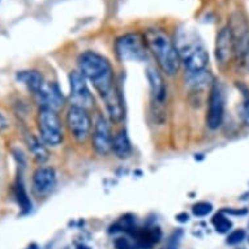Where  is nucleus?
<instances>
[{"label":"nucleus","instance_id":"obj_1","mask_svg":"<svg viewBox=\"0 0 249 249\" xmlns=\"http://www.w3.org/2000/svg\"><path fill=\"white\" fill-rule=\"evenodd\" d=\"M78 68L86 80L93 82L95 90L106 105L108 115L119 116L122 114V98L115 88L114 71L110 61L94 51H86L78 57Z\"/></svg>","mask_w":249,"mask_h":249},{"label":"nucleus","instance_id":"obj_2","mask_svg":"<svg viewBox=\"0 0 249 249\" xmlns=\"http://www.w3.org/2000/svg\"><path fill=\"white\" fill-rule=\"evenodd\" d=\"M175 46L180 61H183L189 74L205 72L209 55L196 32L189 28H180L175 36Z\"/></svg>","mask_w":249,"mask_h":249},{"label":"nucleus","instance_id":"obj_3","mask_svg":"<svg viewBox=\"0 0 249 249\" xmlns=\"http://www.w3.org/2000/svg\"><path fill=\"white\" fill-rule=\"evenodd\" d=\"M147 49L154 55L155 60L160 67V70L168 76L178 73L180 67V57L170 36L164 30L158 28L147 29L143 36Z\"/></svg>","mask_w":249,"mask_h":249},{"label":"nucleus","instance_id":"obj_4","mask_svg":"<svg viewBox=\"0 0 249 249\" xmlns=\"http://www.w3.org/2000/svg\"><path fill=\"white\" fill-rule=\"evenodd\" d=\"M115 49L123 61H143L146 59V43L137 33L125 34L119 38Z\"/></svg>","mask_w":249,"mask_h":249},{"label":"nucleus","instance_id":"obj_5","mask_svg":"<svg viewBox=\"0 0 249 249\" xmlns=\"http://www.w3.org/2000/svg\"><path fill=\"white\" fill-rule=\"evenodd\" d=\"M38 128L42 140L50 146H57L63 141V129L60 119L55 111L41 108L38 114Z\"/></svg>","mask_w":249,"mask_h":249},{"label":"nucleus","instance_id":"obj_6","mask_svg":"<svg viewBox=\"0 0 249 249\" xmlns=\"http://www.w3.org/2000/svg\"><path fill=\"white\" fill-rule=\"evenodd\" d=\"M67 125L73 139L78 142H84L91 131V118L88 110L72 105L67 111Z\"/></svg>","mask_w":249,"mask_h":249},{"label":"nucleus","instance_id":"obj_7","mask_svg":"<svg viewBox=\"0 0 249 249\" xmlns=\"http://www.w3.org/2000/svg\"><path fill=\"white\" fill-rule=\"evenodd\" d=\"M225 116V95L222 86L214 82L209 93L208 111H206V124L210 129L221 127Z\"/></svg>","mask_w":249,"mask_h":249},{"label":"nucleus","instance_id":"obj_8","mask_svg":"<svg viewBox=\"0 0 249 249\" xmlns=\"http://www.w3.org/2000/svg\"><path fill=\"white\" fill-rule=\"evenodd\" d=\"M70 86H71V98L73 101L74 106L89 108L93 106L94 99L88 88V82L84 74L80 71H74L70 74Z\"/></svg>","mask_w":249,"mask_h":249},{"label":"nucleus","instance_id":"obj_9","mask_svg":"<svg viewBox=\"0 0 249 249\" xmlns=\"http://www.w3.org/2000/svg\"><path fill=\"white\" fill-rule=\"evenodd\" d=\"M112 139L110 124L107 119L102 115H98L94 122V131H93V147L95 153L99 155H107L112 149Z\"/></svg>","mask_w":249,"mask_h":249},{"label":"nucleus","instance_id":"obj_10","mask_svg":"<svg viewBox=\"0 0 249 249\" xmlns=\"http://www.w3.org/2000/svg\"><path fill=\"white\" fill-rule=\"evenodd\" d=\"M36 95L42 105V108H49V110H53L55 112L60 110L63 107V103H64L63 94L60 93V89L55 82L43 84L42 89Z\"/></svg>","mask_w":249,"mask_h":249},{"label":"nucleus","instance_id":"obj_11","mask_svg":"<svg viewBox=\"0 0 249 249\" xmlns=\"http://www.w3.org/2000/svg\"><path fill=\"white\" fill-rule=\"evenodd\" d=\"M233 34L232 30L227 26L223 28L216 36L215 43V56L216 60L219 61V64H226L231 59V55L233 53Z\"/></svg>","mask_w":249,"mask_h":249},{"label":"nucleus","instance_id":"obj_12","mask_svg":"<svg viewBox=\"0 0 249 249\" xmlns=\"http://www.w3.org/2000/svg\"><path fill=\"white\" fill-rule=\"evenodd\" d=\"M56 185V172L51 167H39L33 174V188L38 195H47Z\"/></svg>","mask_w":249,"mask_h":249},{"label":"nucleus","instance_id":"obj_13","mask_svg":"<svg viewBox=\"0 0 249 249\" xmlns=\"http://www.w3.org/2000/svg\"><path fill=\"white\" fill-rule=\"evenodd\" d=\"M146 76L154 102H157L158 105H163L166 97H167V89H166V84H164L162 74L155 70L154 67H149Z\"/></svg>","mask_w":249,"mask_h":249},{"label":"nucleus","instance_id":"obj_14","mask_svg":"<svg viewBox=\"0 0 249 249\" xmlns=\"http://www.w3.org/2000/svg\"><path fill=\"white\" fill-rule=\"evenodd\" d=\"M131 235L135 237L137 247L142 249H150L154 244L160 241L162 233H160L158 227H143V229H137L136 227L131 232Z\"/></svg>","mask_w":249,"mask_h":249},{"label":"nucleus","instance_id":"obj_15","mask_svg":"<svg viewBox=\"0 0 249 249\" xmlns=\"http://www.w3.org/2000/svg\"><path fill=\"white\" fill-rule=\"evenodd\" d=\"M17 80L28 88L30 91H33L34 94H37L38 91L43 86V77L37 71H21L17 73Z\"/></svg>","mask_w":249,"mask_h":249},{"label":"nucleus","instance_id":"obj_16","mask_svg":"<svg viewBox=\"0 0 249 249\" xmlns=\"http://www.w3.org/2000/svg\"><path fill=\"white\" fill-rule=\"evenodd\" d=\"M115 155L119 158H127L132 153V145L129 141V137L127 135V131H119L112 139V149Z\"/></svg>","mask_w":249,"mask_h":249},{"label":"nucleus","instance_id":"obj_17","mask_svg":"<svg viewBox=\"0 0 249 249\" xmlns=\"http://www.w3.org/2000/svg\"><path fill=\"white\" fill-rule=\"evenodd\" d=\"M26 142H28V147L30 153L33 154L34 160L39 162V163H43L45 160H47L49 158V153L46 150V147L42 145V142L39 140L33 135H29L26 137Z\"/></svg>","mask_w":249,"mask_h":249},{"label":"nucleus","instance_id":"obj_18","mask_svg":"<svg viewBox=\"0 0 249 249\" xmlns=\"http://www.w3.org/2000/svg\"><path fill=\"white\" fill-rule=\"evenodd\" d=\"M213 226L215 227L216 232L219 233H226L229 232L231 227H232V222L230 221L229 218L226 215H223V213H218L215 215L213 216L212 219Z\"/></svg>","mask_w":249,"mask_h":249},{"label":"nucleus","instance_id":"obj_19","mask_svg":"<svg viewBox=\"0 0 249 249\" xmlns=\"http://www.w3.org/2000/svg\"><path fill=\"white\" fill-rule=\"evenodd\" d=\"M15 195H16V198L18 201V204L22 208L25 213L29 212L32 209V204L28 198V195H26V191H25L24 185L21 181H17V184L15 185Z\"/></svg>","mask_w":249,"mask_h":249},{"label":"nucleus","instance_id":"obj_20","mask_svg":"<svg viewBox=\"0 0 249 249\" xmlns=\"http://www.w3.org/2000/svg\"><path fill=\"white\" fill-rule=\"evenodd\" d=\"M243 94V105H241V120L247 127H249V89L247 86L240 85Z\"/></svg>","mask_w":249,"mask_h":249},{"label":"nucleus","instance_id":"obj_21","mask_svg":"<svg viewBox=\"0 0 249 249\" xmlns=\"http://www.w3.org/2000/svg\"><path fill=\"white\" fill-rule=\"evenodd\" d=\"M213 210V205L209 204V202H205V201H202V202H197V204L193 205L192 208V213L193 215L196 216H206L208 214H210Z\"/></svg>","mask_w":249,"mask_h":249},{"label":"nucleus","instance_id":"obj_22","mask_svg":"<svg viewBox=\"0 0 249 249\" xmlns=\"http://www.w3.org/2000/svg\"><path fill=\"white\" fill-rule=\"evenodd\" d=\"M245 239V231L244 230H235L232 232L230 233L229 237H227V244L235 245L239 244Z\"/></svg>","mask_w":249,"mask_h":249},{"label":"nucleus","instance_id":"obj_23","mask_svg":"<svg viewBox=\"0 0 249 249\" xmlns=\"http://www.w3.org/2000/svg\"><path fill=\"white\" fill-rule=\"evenodd\" d=\"M115 248L116 249H137V245H135L132 241H129L127 237H118L115 240Z\"/></svg>","mask_w":249,"mask_h":249},{"label":"nucleus","instance_id":"obj_24","mask_svg":"<svg viewBox=\"0 0 249 249\" xmlns=\"http://www.w3.org/2000/svg\"><path fill=\"white\" fill-rule=\"evenodd\" d=\"M8 120L3 116V115L0 114V131H4V129H7L8 128Z\"/></svg>","mask_w":249,"mask_h":249},{"label":"nucleus","instance_id":"obj_25","mask_svg":"<svg viewBox=\"0 0 249 249\" xmlns=\"http://www.w3.org/2000/svg\"><path fill=\"white\" fill-rule=\"evenodd\" d=\"M176 219L179 222H188L189 219V215L187 213H183V214H179V215L176 216Z\"/></svg>","mask_w":249,"mask_h":249}]
</instances>
